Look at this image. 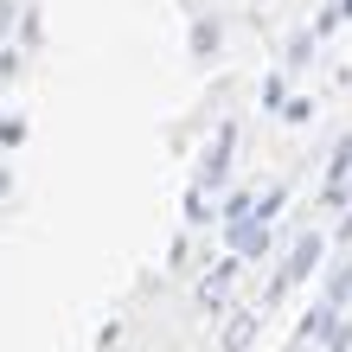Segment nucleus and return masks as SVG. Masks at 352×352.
I'll return each mask as SVG.
<instances>
[{"label": "nucleus", "instance_id": "nucleus-1", "mask_svg": "<svg viewBox=\"0 0 352 352\" xmlns=\"http://www.w3.org/2000/svg\"><path fill=\"white\" fill-rule=\"evenodd\" d=\"M314 263H320V237H301L295 250H288V263H282V288H288V282H301Z\"/></svg>", "mask_w": 352, "mask_h": 352}]
</instances>
